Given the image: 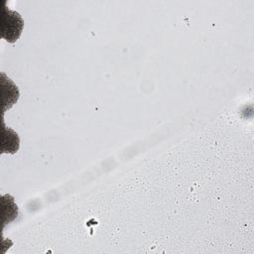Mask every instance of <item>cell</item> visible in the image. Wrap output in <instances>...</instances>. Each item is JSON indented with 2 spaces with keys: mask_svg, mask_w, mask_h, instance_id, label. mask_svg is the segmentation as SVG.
Here are the masks:
<instances>
[{
  "mask_svg": "<svg viewBox=\"0 0 254 254\" xmlns=\"http://www.w3.org/2000/svg\"><path fill=\"white\" fill-rule=\"evenodd\" d=\"M24 21L19 13L4 8L1 16V36L9 43L16 42L22 33Z\"/></svg>",
  "mask_w": 254,
  "mask_h": 254,
  "instance_id": "cell-1",
  "label": "cell"
},
{
  "mask_svg": "<svg viewBox=\"0 0 254 254\" xmlns=\"http://www.w3.org/2000/svg\"><path fill=\"white\" fill-rule=\"evenodd\" d=\"M2 96H3V110L5 111L7 108H11L14 103L19 98V90L18 87L9 79L6 78L5 75L2 73Z\"/></svg>",
  "mask_w": 254,
  "mask_h": 254,
  "instance_id": "cell-2",
  "label": "cell"
},
{
  "mask_svg": "<svg viewBox=\"0 0 254 254\" xmlns=\"http://www.w3.org/2000/svg\"><path fill=\"white\" fill-rule=\"evenodd\" d=\"M19 137L18 134L10 128L3 127L2 131V153L7 152L14 154L19 149Z\"/></svg>",
  "mask_w": 254,
  "mask_h": 254,
  "instance_id": "cell-3",
  "label": "cell"
}]
</instances>
